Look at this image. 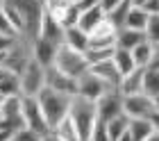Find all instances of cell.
I'll use <instances>...</instances> for the list:
<instances>
[{"mask_svg":"<svg viewBox=\"0 0 159 141\" xmlns=\"http://www.w3.org/2000/svg\"><path fill=\"white\" fill-rule=\"evenodd\" d=\"M37 102L43 112V118H46V123L50 125V130L55 128L57 123L61 121V118L68 116V107H70V98L64 93H57L52 89L43 87L39 96H37Z\"/></svg>","mask_w":159,"mask_h":141,"instance_id":"1","label":"cell"},{"mask_svg":"<svg viewBox=\"0 0 159 141\" xmlns=\"http://www.w3.org/2000/svg\"><path fill=\"white\" fill-rule=\"evenodd\" d=\"M11 7L18 12L20 16V34L27 36V39H34L39 34L43 14H46V7H43V0H9Z\"/></svg>","mask_w":159,"mask_h":141,"instance_id":"2","label":"cell"},{"mask_svg":"<svg viewBox=\"0 0 159 141\" xmlns=\"http://www.w3.org/2000/svg\"><path fill=\"white\" fill-rule=\"evenodd\" d=\"M68 118L75 123L80 137L86 141L89 134H91V130H93V125L98 121L96 102L86 100V98H80V96H73V98H70V107H68Z\"/></svg>","mask_w":159,"mask_h":141,"instance_id":"3","label":"cell"},{"mask_svg":"<svg viewBox=\"0 0 159 141\" xmlns=\"http://www.w3.org/2000/svg\"><path fill=\"white\" fill-rule=\"evenodd\" d=\"M32 59V39H27V36L18 34L16 41H14V46L7 50L2 55V68L7 73H14V75H18L20 71L27 66V62Z\"/></svg>","mask_w":159,"mask_h":141,"instance_id":"4","label":"cell"},{"mask_svg":"<svg viewBox=\"0 0 159 141\" xmlns=\"http://www.w3.org/2000/svg\"><path fill=\"white\" fill-rule=\"evenodd\" d=\"M52 68H57L59 73H64V75L77 80L82 73L89 71V64H86V59H84V53H77V50L61 43V46L57 48V57H55Z\"/></svg>","mask_w":159,"mask_h":141,"instance_id":"5","label":"cell"},{"mask_svg":"<svg viewBox=\"0 0 159 141\" xmlns=\"http://www.w3.org/2000/svg\"><path fill=\"white\" fill-rule=\"evenodd\" d=\"M18 82H20V96L37 98L39 91L46 87V68L41 64H37L34 59H30L27 66L18 73Z\"/></svg>","mask_w":159,"mask_h":141,"instance_id":"6","label":"cell"},{"mask_svg":"<svg viewBox=\"0 0 159 141\" xmlns=\"http://www.w3.org/2000/svg\"><path fill=\"white\" fill-rule=\"evenodd\" d=\"M20 105H23V123H25V128H30L32 132H37L41 137L50 134V125L46 123V118H43V112H41L37 98H25V96H20Z\"/></svg>","mask_w":159,"mask_h":141,"instance_id":"7","label":"cell"},{"mask_svg":"<svg viewBox=\"0 0 159 141\" xmlns=\"http://www.w3.org/2000/svg\"><path fill=\"white\" fill-rule=\"evenodd\" d=\"M96 114H98V121H102V123L123 114V96L118 89H107L96 100Z\"/></svg>","mask_w":159,"mask_h":141,"instance_id":"8","label":"cell"},{"mask_svg":"<svg viewBox=\"0 0 159 141\" xmlns=\"http://www.w3.org/2000/svg\"><path fill=\"white\" fill-rule=\"evenodd\" d=\"M0 125H2V128H9L14 132H18L20 128H25L20 96H11V98L2 100V105H0Z\"/></svg>","mask_w":159,"mask_h":141,"instance_id":"9","label":"cell"},{"mask_svg":"<svg viewBox=\"0 0 159 141\" xmlns=\"http://www.w3.org/2000/svg\"><path fill=\"white\" fill-rule=\"evenodd\" d=\"M152 112H155L152 98H148L146 93L123 96V114L127 118H150Z\"/></svg>","mask_w":159,"mask_h":141,"instance_id":"10","label":"cell"},{"mask_svg":"<svg viewBox=\"0 0 159 141\" xmlns=\"http://www.w3.org/2000/svg\"><path fill=\"white\" fill-rule=\"evenodd\" d=\"M107 87L100 78H96L91 71H86V73H82V75L77 78V93L75 96H80V98H86V100H93L96 102L100 96H102L105 91H107Z\"/></svg>","mask_w":159,"mask_h":141,"instance_id":"11","label":"cell"},{"mask_svg":"<svg viewBox=\"0 0 159 141\" xmlns=\"http://www.w3.org/2000/svg\"><path fill=\"white\" fill-rule=\"evenodd\" d=\"M46 87L52 89V91H57V93L68 96V98H73V96L77 93V80L64 75V73H59L57 68H52V66L46 68Z\"/></svg>","mask_w":159,"mask_h":141,"instance_id":"12","label":"cell"},{"mask_svg":"<svg viewBox=\"0 0 159 141\" xmlns=\"http://www.w3.org/2000/svg\"><path fill=\"white\" fill-rule=\"evenodd\" d=\"M57 43L48 41V39H41V36H34L32 39V59L37 64H41L43 68H50L55 64V57H57Z\"/></svg>","mask_w":159,"mask_h":141,"instance_id":"13","label":"cell"},{"mask_svg":"<svg viewBox=\"0 0 159 141\" xmlns=\"http://www.w3.org/2000/svg\"><path fill=\"white\" fill-rule=\"evenodd\" d=\"M89 71L93 73L96 78H100L102 82L109 87V89H118V84H120V73L116 71V66L111 64V59H107V62H100V64H93V66H89Z\"/></svg>","mask_w":159,"mask_h":141,"instance_id":"14","label":"cell"},{"mask_svg":"<svg viewBox=\"0 0 159 141\" xmlns=\"http://www.w3.org/2000/svg\"><path fill=\"white\" fill-rule=\"evenodd\" d=\"M37 36L48 39V41L57 43V46H61V43H64V27L57 23L55 18H50L48 14H43V21H41V27H39V34Z\"/></svg>","mask_w":159,"mask_h":141,"instance_id":"15","label":"cell"},{"mask_svg":"<svg viewBox=\"0 0 159 141\" xmlns=\"http://www.w3.org/2000/svg\"><path fill=\"white\" fill-rule=\"evenodd\" d=\"M102 21H105V12L100 9V5H98V7H91V9H84V12H80L77 27L82 30V32L91 34L93 30H96L100 23H102Z\"/></svg>","mask_w":159,"mask_h":141,"instance_id":"16","label":"cell"},{"mask_svg":"<svg viewBox=\"0 0 159 141\" xmlns=\"http://www.w3.org/2000/svg\"><path fill=\"white\" fill-rule=\"evenodd\" d=\"M64 46L73 48L77 53H86V48H89V34L82 32L77 25L64 27Z\"/></svg>","mask_w":159,"mask_h":141,"instance_id":"17","label":"cell"},{"mask_svg":"<svg viewBox=\"0 0 159 141\" xmlns=\"http://www.w3.org/2000/svg\"><path fill=\"white\" fill-rule=\"evenodd\" d=\"M141 41H148V39H146V32L129 30V27H118V30H116V48L132 50L134 46H139Z\"/></svg>","mask_w":159,"mask_h":141,"instance_id":"18","label":"cell"},{"mask_svg":"<svg viewBox=\"0 0 159 141\" xmlns=\"http://www.w3.org/2000/svg\"><path fill=\"white\" fill-rule=\"evenodd\" d=\"M152 132H155V125L150 118H129L127 134L132 137V141H146Z\"/></svg>","mask_w":159,"mask_h":141,"instance_id":"19","label":"cell"},{"mask_svg":"<svg viewBox=\"0 0 159 141\" xmlns=\"http://www.w3.org/2000/svg\"><path fill=\"white\" fill-rule=\"evenodd\" d=\"M141 84H143V68H134L132 73L120 78L118 91L120 96H132V93H141Z\"/></svg>","mask_w":159,"mask_h":141,"instance_id":"20","label":"cell"},{"mask_svg":"<svg viewBox=\"0 0 159 141\" xmlns=\"http://www.w3.org/2000/svg\"><path fill=\"white\" fill-rule=\"evenodd\" d=\"M50 132H52L57 139H61V141H84L82 137H80V132H77V128H75V123L70 121L68 116H66V118H61V121L57 123Z\"/></svg>","mask_w":159,"mask_h":141,"instance_id":"21","label":"cell"},{"mask_svg":"<svg viewBox=\"0 0 159 141\" xmlns=\"http://www.w3.org/2000/svg\"><path fill=\"white\" fill-rule=\"evenodd\" d=\"M129 53H132V59H134L136 68H148L150 62H152V43L150 41H141L139 46H134Z\"/></svg>","mask_w":159,"mask_h":141,"instance_id":"22","label":"cell"},{"mask_svg":"<svg viewBox=\"0 0 159 141\" xmlns=\"http://www.w3.org/2000/svg\"><path fill=\"white\" fill-rule=\"evenodd\" d=\"M111 64L116 66V71L120 75H127V73H132L136 66H134V59H132V53L129 50H123V48H116L111 55Z\"/></svg>","mask_w":159,"mask_h":141,"instance_id":"23","label":"cell"},{"mask_svg":"<svg viewBox=\"0 0 159 141\" xmlns=\"http://www.w3.org/2000/svg\"><path fill=\"white\" fill-rule=\"evenodd\" d=\"M141 93H146L148 98L159 96V68H143V84H141Z\"/></svg>","mask_w":159,"mask_h":141,"instance_id":"24","label":"cell"},{"mask_svg":"<svg viewBox=\"0 0 159 141\" xmlns=\"http://www.w3.org/2000/svg\"><path fill=\"white\" fill-rule=\"evenodd\" d=\"M148 16H150V14H146L141 7H129L123 27H129V30H139V32H143V30H146V23H148Z\"/></svg>","mask_w":159,"mask_h":141,"instance_id":"25","label":"cell"},{"mask_svg":"<svg viewBox=\"0 0 159 141\" xmlns=\"http://www.w3.org/2000/svg\"><path fill=\"white\" fill-rule=\"evenodd\" d=\"M127 125H129V118L125 114H118V116H114L111 121H107L105 123V128H107V134H109L111 141H116L118 137H123L127 132Z\"/></svg>","mask_w":159,"mask_h":141,"instance_id":"26","label":"cell"},{"mask_svg":"<svg viewBox=\"0 0 159 141\" xmlns=\"http://www.w3.org/2000/svg\"><path fill=\"white\" fill-rule=\"evenodd\" d=\"M0 96H2V98L20 96V82H18V75H14V73H5L2 80H0Z\"/></svg>","mask_w":159,"mask_h":141,"instance_id":"27","label":"cell"},{"mask_svg":"<svg viewBox=\"0 0 159 141\" xmlns=\"http://www.w3.org/2000/svg\"><path fill=\"white\" fill-rule=\"evenodd\" d=\"M114 50H116V46H114V48H89L84 53V59H86V64H89V66H93V64H100V62L111 59Z\"/></svg>","mask_w":159,"mask_h":141,"instance_id":"28","label":"cell"},{"mask_svg":"<svg viewBox=\"0 0 159 141\" xmlns=\"http://www.w3.org/2000/svg\"><path fill=\"white\" fill-rule=\"evenodd\" d=\"M129 7H132V5H129V0H123L116 9H111L109 14H105V16H107V21H109L114 27L118 30V27H123V23H125V16H127Z\"/></svg>","mask_w":159,"mask_h":141,"instance_id":"29","label":"cell"},{"mask_svg":"<svg viewBox=\"0 0 159 141\" xmlns=\"http://www.w3.org/2000/svg\"><path fill=\"white\" fill-rule=\"evenodd\" d=\"M146 39L150 43H159V14H150L148 23H146Z\"/></svg>","mask_w":159,"mask_h":141,"instance_id":"30","label":"cell"},{"mask_svg":"<svg viewBox=\"0 0 159 141\" xmlns=\"http://www.w3.org/2000/svg\"><path fill=\"white\" fill-rule=\"evenodd\" d=\"M77 18H80V9L73 0H70V5L66 7V12H64L59 23H61V27H73V25H77Z\"/></svg>","mask_w":159,"mask_h":141,"instance_id":"31","label":"cell"},{"mask_svg":"<svg viewBox=\"0 0 159 141\" xmlns=\"http://www.w3.org/2000/svg\"><path fill=\"white\" fill-rule=\"evenodd\" d=\"M86 141H111L109 134H107V128H105L102 121H96V125H93V130H91V134H89Z\"/></svg>","mask_w":159,"mask_h":141,"instance_id":"32","label":"cell"},{"mask_svg":"<svg viewBox=\"0 0 159 141\" xmlns=\"http://www.w3.org/2000/svg\"><path fill=\"white\" fill-rule=\"evenodd\" d=\"M14 141H43V137L32 132L30 128H20L18 132H14Z\"/></svg>","mask_w":159,"mask_h":141,"instance_id":"33","label":"cell"},{"mask_svg":"<svg viewBox=\"0 0 159 141\" xmlns=\"http://www.w3.org/2000/svg\"><path fill=\"white\" fill-rule=\"evenodd\" d=\"M0 34H5V36H18L16 27H14V25L9 23V18L5 16L2 7H0Z\"/></svg>","mask_w":159,"mask_h":141,"instance_id":"34","label":"cell"},{"mask_svg":"<svg viewBox=\"0 0 159 141\" xmlns=\"http://www.w3.org/2000/svg\"><path fill=\"white\" fill-rule=\"evenodd\" d=\"M14 41H16V36H5V34H0V57H2L7 50L14 46Z\"/></svg>","mask_w":159,"mask_h":141,"instance_id":"35","label":"cell"},{"mask_svg":"<svg viewBox=\"0 0 159 141\" xmlns=\"http://www.w3.org/2000/svg\"><path fill=\"white\" fill-rule=\"evenodd\" d=\"M120 2H123V0H100V9H102L105 14H109L111 9H116Z\"/></svg>","mask_w":159,"mask_h":141,"instance_id":"36","label":"cell"},{"mask_svg":"<svg viewBox=\"0 0 159 141\" xmlns=\"http://www.w3.org/2000/svg\"><path fill=\"white\" fill-rule=\"evenodd\" d=\"M141 9L146 14H159V0H146V5Z\"/></svg>","mask_w":159,"mask_h":141,"instance_id":"37","label":"cell"},{"mask_svg":"<svg viewBox=\"0 0 159 141\" xmlns=\"http://www.w3.org/2000/svg\"><path fill=\"white\" fill-rule=\"evenodd\" d=\"M75 5L80 12H84V9H91V7H98L100 0H75Z\"/></svg>","mask_w":159,"mask_h":141,"instance_id":"38","label":"cell"},{"mask_svg":"<svg viewBox=\"0 0 159 141\" xmlns=\"http://www.w3.org/2000/svg\"><path fill=\"white\" fill-rule=\"evenodd\" d=\"M150 68H159V43H152V62Z\"/></svg>","mask_w":159,"mask_h":141,"instance_id":"39","label":"cell"},{"mask_svg":"<svg viewBox=\"0 0 159 141\" xmlns=\"http://www.w3.org/2000/svg\"><path fill=\"white\" fill-rule=\"evenodd\" d=\"M0 141H14V130L0 125Z\"/></svg>","mask_w":159,"mask_h":141,"instance_id":"40","label":"cell"},{"mask_svg":"<svg viewBox=\"0 0 159 141\" xmlns=\"http://www.w3.org/2000/svg\"><path fill=\"white\" fill-rule=\"evenodd\" d=\"M150 121H152V125H155V130L159 132V112H152V116H150Z\"/></svg>","mask_w":159,"mask_h":141,"instance_id":"41","label":"cell"},{"mask_svg":"<svg viewBox=\"0 0 159 141\" xmlns=\"http://www.w3.org/2000/svg\"><path fill=\"white\" fill-rule=\"evenodd\" d=\"M129 5H132V7H143L146 0H129Z\"/></svg>","mask_w":159,"mask_h":141,"instance_id":"42","label":"cell"},{"mask_svg":"<svg viewBox=\"0 0 159 141\" xmlns=\"http://www.w3.org/2000/svg\"><path fill=\"white\" fill-rule=\"evenodd\" d=\"M43 141H61V139H57V137L52 134V132H50V134H46V137H43Z\"/></svg>","mask_w":159,"mask_h":141,"instance_id":"43","label":"cell"},{"mask_svg":"<svg viewBox=\"0 0 159 141\" xmlns=\"http://www.w3.org/2000/svg\"><path fill=\"white\" fill-rule=\"evenodd\" d=\"M146 141H159V132L155 130V132H152V134H150V137H148Z\"/></svg>","mask_w":159,"mask_h":141,"instance_id":"44","label":"cell"},{"mask_svg":"<svg viewBox=\"0 0 159 141\" xmlns=\"http://www.w3.org/2000/svg\"><path fill=\"white\" fill-rule=\"evenodd\" d=\"M152 107H155V112H159V96L152 98Z\"/></svg>","mask_w":159,"mask_h":141,"instance_id":"45","label":"cell"},{"mask_svg":"<svg viewBox=\"0 0 159 141\" xmlns=\"http://www.w3.org/2000/svg\"><path fill=\"white\" fill-rule=\"evenodd\" d=\"M116 141H132V137H129V134H127V132H125V134H123V137H118Z\"/></svg>","mask_w":159,"mask_h":141,"instance_id":"46","label":"cell"},{"mask_svg":"<svg viewBox=\"0 0 159 141\" xmlns=\"http://www.w3.org/2000/svg\"><path fill=\"white\" fill-rule=\"evenodd\" d=\"M5 73H7V71L2 68V66H0V80H2V75H5Z\"/></svg>","mask_w":159,"mask_h":141,"instance_id":"47","label":"cell"},{"mask_svg":"<svg viewBox=\"0 0 159 141\" xmlns=\"http://www.w3.org/2000/svg\"><path fill=\"white\" fill-rule=\"evenodd\" d=\"M2 100H5V98H2V96H0V105H2Z\"/></svg>","mask_w":159,"mask_h":141,"instance_id":"48","label":"cell"},{"mask_svg":"<svg viewBox=\"0 0 159 141\" xmlns=\"http://www.w3.org/2000/svg\"><path fill=\"white\" fill-rule=\"evenodd\" d=\"M0 64H2V57H0Z\"/></svg>","mask_w":159,"mask_h":141,"instance_id":"49","label":"cell"},{"mask_svg":"<svg viewBox=\"0 0 159 141\" xmlns=\"http://www.w3.org/2000/svg\"><path fill=\"white\" fill-rule=\"evenodd\" d=\"M0 7H2V0H0Z\"/></svg>","mask_w":159,"mask_h":141,"instance_id":"50","label":"cell"},{"mask_svg":"<svg viewBox=\"0 0 159 141\" xmlns=\"http://www.w3.org/2000/svg\"><path fill=\"white\" fill-rule=\"evenodd\" d=\"M73 2H75V0H73Z\"/></svg>","mask_w":159,"mask_h":141,"instance_id":"51","label":"cell"}]
</instances>
